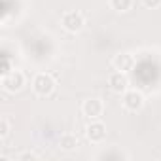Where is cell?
<instances>
[{"mask_svg":"<svg viewBox=\"0 0 161 161\" xmlns=\"http://www.w3.org/2000/svg\"><path fill=\"white\" fill-rule=\"evenodd\" d=\"M55 87H57V82L49 72H40L32 80V91L38 97H49L55 91Z\"/></svg>","mask_w":161,"mask_h":161,"instance_id":"obj_1","label":"cell"},{"mask_svg":"<svg viewBox=\"0 0 161 161\" xmlns=\"http://www.w3.org/2000/svg\"><path fill=\"white\" fill-rule=\"evenodd\" d=\"M0 86L6 93H17L25 87V74L21 70H12L2 74V80H0Z\"/></svg>","mask_w":161,"mask_h":161,"instance_id":"obj_2","label":"cell"},{"mask_svg":"<svg viewBox=\"0 0 161 161\" xmlns=\"http://www.w3.org/2000/svg\"><path fill=\"white\" fill-rule=\"evenodd\" d=\"M61 25H63V29H64L66 32L76 34V32H80V31L84 29V25H86V17L80 14L78 10H70V12H64V14H63V17H61Z\"/></svg>","mask_w":161,"mask_h":161,"instance_id":"obj_3","label":"cell"},{"mask_svg":"<svg viewBox=\"0 0 161 161\" xmlns=\"http://www.w3.org/2000/svg\"><path fill=\"white\" fill-rule=\"evenodd\" d=\"M121 104H123V108L127 112H138L144 106V95L140 91H136V89H127L123 93Z\"/></svg>","mask_w":161,"mask_h":161,"instance_id":"obj_4","label":"cell"},{"mask_svg":"<svg viewBox=\"0 0 161 161\" xmlns=\"http://www.w3.org/2000/svg\"><path fill=\"white\" fill-rule=\"evenodd\" d=\"M108 87L112 93L116 95H123L127 89H129V78L125 72L121 70H114L110 76H108Z\"/></svg>","mask_w":161,"mask_h":161,"instance_id":"obj_5","label":"cell"},{"mask_svg":"<svg viewBox=\"0 0 161 161\" xmlns=\"http://www.w3.org/2000/svg\"><path fill=\"white\" fill-rule=\"evenodd\" d=\"M82 114L87 118V119H99L103 114H104V103L97 97L93 99H86L82 103Z\"/></svg>","mask_w":161,"mask_h":161,"instance_id":"obj_6","label":"cell"},{"mask_svg":"<svg viewBox=\"0 0 161 161\" xmlns=\"http://www.w3.org/2000/svg\"><path fill=\"white\" fill-rule=\"evenodd\" d=\"M86 136L91 144H101L106 138V125L99 119H91V123L86 127Z\"/></svg>","mask_w":161,"mask_h":161,"instance_id":"obj_7","label":"cell"},{"mask_svg":"<svg viewBox=\"0 0 161 161\" xmlns=\"http://www.w3.org/2000/svg\"><path fill=\"white\" fill-rule=\"evenodd\" d=\"M135 63H136V59H135V55H133V53H129V51H121V53L114 55V59H112V66H114L116 70L125 72V74L133 70Z\"/></svg>","mask_w":161,"mask_h":161,"instance_id":"obj_8","label":"cell"},{"mask_svg":"<svg viewBox=\"0 0 161 161\" xmlns=\"http://www.w3.org/2000/svg\"><path fill=\"white\" fill-rule=\"evenodd\" d=\"M78 144H80V140H78V136L72 135V133H64V135L61 136V140H59V146H61V150H64V152L76 150Z\"/></svg>","mask_w":161,"mask_h":161,"instance_id":"obj_9","label":"cell"},{"mask_svg":"<svg viewBox=\"0 0 161 161\" xmlns=\"http://www.w3.org/2000/svg\"><path fill=\"white\" fill-rule=\"evenodd\" d=\"M108 4H110V8L112 10H116V12H129L131 10V6H133V0H108Z\"/></svg>","mask_w":161,"mask_h":161,"instance_id":"obj_10","label":"cell"},{"mask_svg":"<svg viewBox=\"0 0 161 161\" xmlns=\"http://www.w3.org/2000/svg\"><path fill=\"white\" fill-rule=\"evenodd\" d=\"M8 135H10V121H8V118H2L0 119V138L6 140Z\"/></svg>","mask_w":161,"mask_h":161,"instance_id":"obj_11","label":"cell"},{"mask_svg":"<svg viewBox=\"0 0 161 161\" xmlns=\"http://www.w3.org/2000/svg\"><path fill=\"white\" fill-rule=\"evenodd\" d=\"M17 159L19 161H36L38 159V153H34V152H23V153L17 155Z\"/></svg>","mask_w":161,"mask_h":161,"instance_id":"obj_12","label":"cell"},{"mask_svg":"<svg viewBox=\"0 0 161 161\" xmlns=\"http://www.w3.org/2000/svg\"><path fill=\"white\" fill-rule=\"evenodd\" d=\"M142 4L146 8H150V10H155V8L161 6V0H142Z\"/></svg>","mask_w":161,"mask_h":161,"instance_id":"obj_13","label":"cell"}]
</instances>
